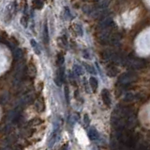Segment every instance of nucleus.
Instances as JSON below:
<instances>
[{
  "label": "nucleus",
  "mask_w": 150,
  "mask_h": 150,
  "mask_svg": "<svg viewBox=\"0 0 150 150\" xmlns=\"http://www.w3.org/2000/svg\"><path fill=\"white\" fill-rule=\"evenodd\" d=\"M13 58H14V60L16 61L21 60V59L23 58V50L20 49V48L15 49L14 53H13Z\"/></svg>",
  "instance_id": "nucleus-17"
},
{
  "label": "nucleus",
  "mask_w": 150,
  "mask_h": 150,
  "mask_svg": "<svg viewBox=\"0 0 150 150\" xmlns=\"http://www.w3.org/2000/svg\"><path fill=\"white\" fill-rule=\"evenodd\" d=\"M26 7H25V14L23 15V17L21 19V24L22 25L26 27H27V24H28V15H27V10H26Z\"/></svg>",
  "instance_id": "nucleus-20"
},
{
  "label": "nucleus",
  "mask_w": 150,
  "mask_h": 150,
  "mask_svg": "<svg viewBox=\"0 0 150 150\" xmlns=\"http://www.w3.org/2000/svg\"><path fill=\"white\" fill-rule=\"evenodd\" d=\"M26 74H27V76L32 77V78L36 77L37 69H36V67H35V65L33 63L28 64V66L26 67Z\"/></svg>",
  "instance_id": "nucleus-15"
},
{
  "label": "nucleus",
  "mask_w": 150,
  "mask_h": 150,
  "mask_svg": "<svg viewBox=\"0 0 150 150\" xmlns=\"http://www.w3.org/2000/svg\"><path fill=\"white\" fill-rule=\"evenodd\" d=\"M106 73H107V75H108L109 77H116V75L118 74V69H117V67L114 64H111V65H109L107 67Z\"/></svg>",
  "instance_id": "nucleus-14"
},
{
  "label": "nucleus",
  "mask_w": 150,
  "mask_h": 150,
  "mask_svg": "<svg viewBox=\"0 0 150 150\" xmlns=\"http://www.w3.org/2000/svg\"><path fill=\"white\" fill-rule=\"evenodd\" d=\"M36 109L39 112H42V110H44V103H43L42 99H38L36 101Z\"/></svg>",
  "instance_id": "nucleus-24"
},
{
  "label": "nucleus",
  "mask_w": 150,
  "mask_h": 150,
  "mask_svg": "<svg viewBox=\"0 0 150 150\" xmlns=\"http://www.w3.org/2000/svg\"><path fill=\"white\" fill-rule=\"evenodd\" d=\"M10 100V94L8 93H3L2 96H0V104L1 105H5L7 104Z\"/></svg>",
  "instance_id": "nucleus-18"
},
{
  "label": "nucleus",
  "mask_w": 150,
  "mask_h": 150,
  "mask_svg": "<svg viewBox=\"0 0 150 150\" xmlns=\"http://www.w3.org/2000/svg\"><path fill=\"white\" fill-rule=\"evenodd\" d=\"M114 27V22L112 17H106L104 20H102L100 23V29L102 30H104V29L112 30Z\"/></svg>",
  "instance_id": "nucleus-7"
},
{
  "label": "nucleus",
  "mask_w": 150,
  "mask_h": 150,
  "mask_svg": "<svg viewBox=\"0 0 150 150\" xmlns=\"http://www.w3.org/2000/svg\"><path fill=\"white\" fill-rule=\"evenodd\" d=\"M43 39H44L45 45H48L49 43V32H48V26L47 24L44 25V29H43Z\"/></svg>",
  "instance_id": "nucleus-19"
},
{
  "label": "nucleus",
  "mask_w": 150,
  "mask_h": 150,
  "mask_svg": "<svg viewBox=\"0 0 150 150\" xmlns=\"http://www.w3.org/2000/svg\"><path fill=\"white\" fill-rule=\"evenodd\" d=\"M56 63L57 65L60 67L63 65V63H64V56H63L62 54H59L57 56V59H56Z\"/></svg>",
  "instance_id": "nucleus-27"
},
{
  "label": "nucleus",
  "mask_w": 150,
  "mask_h": 150,
  "mask_svg": "<svg viewBox=\"0 0 150 150\" xmlns=\"http://www.w3.org/2000/svg\"><path fill=\"white\" fill-rule=\"evenodd\" d=\"M73 72L74 74L76 75V76H82L83 74H84V71H83L82 67L80 65H74L73 67Z\"/></svg>",
  "instance_id": "nucleus-23"
},
{
  "label": "nucleus",
  "mask_w": 150,
  "mask_h": 150,
  "mask_svg": "<svg viewBox=\"0 0 150 150\" xmlns=\"http://www.w3.org/2000/svg\"><path fill=\"white\" fill-rule=\"evenodd\" d=\"M35 99V96H34V94L32 93H28V94H26V96H23L21 101H20V106H25V105H28V104H31L32 102L34 101Z\"/></svg>",
  "instance_id": "nucleus-11"
},
{
  "label": "nucleus",
  "mask_w": 150,
  "mask_h": 150,
  "mask_svg": "<svg viewBox=\"0 0 150 150\" xmlns=\"http://www.w3.org/2000/svg\"><path fill=\"white\" fill-rule=\"evenodd\" d=\"M17 13V2L16 1H11L9 5L7 6L5 10V13H4V22L6 24H9L14 15Z\"/></svg>",
  "instance_id": "nucleus-2"
},
{
  "label": "nucleus",
  "mask_w": 150,
  "mask_h": 150,
  "mask_svg": "<svg viewBox=\"0 0 150 150\" xmlns=\"http://www.w3.org/2000/svg\"><path fill=\"white\" fill-rule=\"evenodd\" d=\"M56 83L60 86L62 84V82L64 81V68L62 66L59 67V69L57 70V73H56Z\"/></svg>",
  "instance_id": "nucleus-10"
},
{
  "label": "nucleus",
  "mask_w": 150,
  "mask_h": 150,
  "mask_svg": "<svg viewBox=\"0 0 150 150\" xmlns=\"http://www.w3.org/2000/svg\"><path fill=\"white\" fill-rule=\"evenodd\" d=\"M33 6L35 9L41 10L43 8V1L42 0H33Z\"/></svg>",
  "instance_id": "nucleus-25"
},
{
  "label": "nucleus",
  "mask_w": 150,
  "mask_h": 150,
  "mask_svg": "<svg viewBox=\"0 0 150 150\" xmlns=\"http://www.w3.org/2000/svg\"><path fill=\"white\" fill-rule=\"evenodd\" d=\"M137 80V76L135 73L133 72H126L122 74L121 76L118 77V84L121 86H129Z\"/></svg>",
  "instance_id": "nucleus-3"
},
{
  "label": "nucleus",
  "mask_w": 150,
  "mask_h": 150,
  "mask_svg": "<svg viewBox=\"0 0 150 150\" xmlns=\"http://www.w3.org/2000/svg\"><path fill=\"white\" fill-rule=\"evenodd\" d=\"M136 97L137 96L134 93H128L125 96V97H124V101L125 102H131V101H133L134 99H135Z\"/></svg>",
  "instance_id": "nucleus-21"
},
{
  "label": "nucleus",
  "mask_w": 150,
  "mask_h": 150,
  "mask_svg": "<svg viewBox=\"0 0 150 150\" xmlns=\"http://www.w3.org/2000/svg\"><path fill=\"white\" fill-rule=\"evenodd\" d=\"M109 5V0H103V1H100L98 4V9H105L107 8V6Z\"/></svg>",
  "instance_id": "nucleus-26"
},
{
  "label": "nucleus",
  "mask_w": 150,
  "mask_h": 150,
  "mask_svg": "<svg viewBox=\"0 0 150 150\" xmlns=\"http://www.w3.org/2000/svg\"><path fill=\"white\" fill-rule=\"evenodd\" d=\"M30 43H31V45H32V47H33V49H34V51H35V53L38 54V55L41 54V50H39V48L38 43H37L36 41H35L34 39H32V40L30 41Z\"/></svg>",
  "instance_id": "nucleus-22"
},
{
  "label": "nucleus",
  "mask_w": 150,
  "mask_h": 150,
  "mask_svg": "<svg viewBox=\"0 0 150 150\" xmlns=\"http://www.w3.org/2000/svg\"><path fill=\"white\" fill-rule=\"evenodd\" d=\"M137 125V118L134 114L129 115L127 119H126V127L127 128H135Z\"/></svg>",
  "instance_id": "nucleus-8"
},
{
  "label": "nucleus",
  "mask_w": 150,
  "mask_h": 150,
  "mask_svg": "<svg viewBox=\"0 0 150 150\" xmlns=\"http://www.w3.org/2000/svg\"><path fill=\"white\" fill-rule=\"evenodd\" d=\"M121 38H122V35L119 32H116V33L112 34L111 40H110V45H117L118 43H120Z\"/></svg>",
  "instance_id": "nucleus-12"
},
{
  "label": "nucleus",
  "mask_w": 150,
  "mask_h": 150,
  "mask_svg": "<svg viewBox=\"0 0 150 150\" xmlns=\"http://www.w3.org/2000/svg\"><path fill=\"white\" fill-rule=\"evenodd\" d=\"M101 97H102V100H103V103L107 106V107H110L111 106V96H110V93L108 90L103 89L101 92Z\"/></svg>",
  "instance_id": "nucleus-9"
},
{
  "label": "nucleus",
  "mask_w": 150,
  "mask_h": 150,
  "mask_svg": "<svg viewBox=\"0 0 150 150\" xmlns=\"http://www.w3.org/2000/svg\"><path fill=\"white\" fill-rule=\"evenodd\" d=\"M22 117V106H18L17 108H15L12 112L10 114V119L12 121L13 124H16L21 120Z\"/></svg>",
  "instance_id": "nucleus-5"
},
{
  "label": "nucleus",
  "mask_w": 150,
  "mask_h": 150,
  "mask_svg": "<svg viewBox=\"0 0 150 150\" xmlns=\"http://www.w3.org/2000/svg\"><path fill=\"white\" fill-rule=\"evenodd\" d=\"M85 67L86 68V70H87V72H89L90 74H95V73H96V72H95V70H94L93 67H91L90 65L85 63Z\"/></svg>",
  "instance_id": "nucleus-30"
},
{
  "label": "nucleus",
  "mask_w": 150,
  "mask_h": 150,
  "mask_svg": "<svg viewBox=\"0 0 150 150\" xmlns=\"http://www.w3.org/2000/svg\"><path fill=\"white\" fill-rule=\"evenodd\" d=\"M87 134H88V138L91 141H97L98 138H100V134H98V131L94 127L89 128Z\"/></svg>",
  "instance_id": "nucleus-13"
},
{
  "label": "nucleus",
  "mask_w": 150,
  "mask_h": 150,
  "mask_svg": "<svg viewBox=\"0 0 150 150\" xmlns=\"http://www.w3.org/2000/svg\"><path fill=\"white\" fill-rule=\"evenodd\" d=\"M10 150H23V148H22L21 145H16L15 147L10 148Z\"/></svg>",
  "instance_id": "nucleus-32"
},
{
  "label": "nucleus",
  "mask_w": 150,
  "mask_h": 150,
  "mask_svg": "<svg viewBox=\"0 0 150 150\" xmlns=\"http://www.w3.org/2000/svg\"><path fill=\"white\" fill-rule=\"evenodd\" d=\"M111 30L108 29H104L101 32L100 36V42L102 45H110V40H111Z\"/></svg>",
  "instance_id": "nucleus-6"
},
{
  "label": "nucleus",
  "mask_w": 150,
  "mask_h": 150,
  "mask_svg": "<svg viewBox=\"0 0 150 150\" xmlns=\"http://www.w3.org/2000/svg\"><path fill=\"white\" fill-rule=\"evenodd\" d=\"M65 96H66V101L69 102V89H68V87H65Z\"/></svg>",
  "instance_id": "nucleus-31"
},
{
  "label": "nucleus",
  "mask_w": 150,
  "mask_h": 150,
  "mask_svg": "<svg viewBox=\"0 0 150 150\" xmlns=\"http://www.w3.org/2000/svg\"><path fill=\"white\" fill-rule=\"evenodd\" d=\"M89 85L91 87V89L93 92H96L97 89H98V80L96 77H91L89 78Z\"/></svg>",
  "instance_id": "nucleus-16"
},
{
  "label": "nucleus",
  "mask_w": 150,
  "mask_h": 150,
  "mask_svg": "<svg viewBox=\"0 0 150 150\" xmlns=\"http://www.w3.org/2000/svg\"><path fill=\"white\" fill-rule=\"evenodd\" d=\"M26 74V68L23 64H20L16 67L15 70L14 76H13V84L18 85L19 83H21L25 75Z\"/></svg>",
  "instance_id": "nucleus-4"
},
{
  "label": "nucleus",
  "mask_w": 150,
  "mask_h": 150,
  "mask_svg": "<svg viewBox=\"0 0 150 150\" xmlns=\"http://www.w3.org/2000/svg\"><path fill=\"white\" fill-rule=\"evenodd\" d=\"M41 123H42V121L41 119H39V118H34L33 120H31L29 122L28 125H29V127H30V126H38L39 124H41Z\"/></svg>",
  "instance_id": "nucleus-28"
},
{
  "label": "nucleus",
  "mask_w": 150,
  "mask_h": 150,
  "mask_svg": "<svg viewBox=\"0 0 150 150\" xmlns=\"http://www.w3.org/2000/svg\"><path fill=\"white\" fill-rule=\"evenodd\" d=\"M124 65L131 70H140L145 66V61L140 58H127Z\"/></svg>",
  "instance_id": "nucleus-1"
},
{
  "label": "nucleus",
  "mask_w": 150,
  "mask_h": 150,
  "mask_svg": "<svg viewBox=\"0 0 150 150\" xmlns=\"http://www.w3.org/2000/svg\"><path fill=\"white\" fill-rule=\"evenodd\" d=\"M90 124V118L88 116V114H85V116H84V125H85V127H88Z\"/></svg>",
  "instance_id": "nucleus-29"
}]
</instances>
